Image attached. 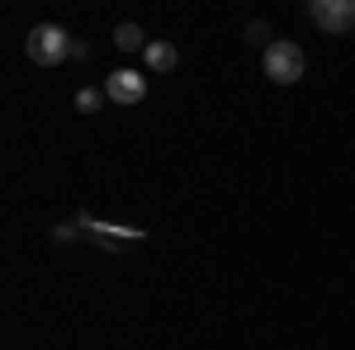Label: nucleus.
<instances>
[{
    "mask_svg": "<svg viewBox=\"0 0 355 350\" xmlns=\"http://www.w3.org/2000/svg\"><path fill=\"white\" fill-rule=\"evenodd\" d=\"M142 62H147V71H171V67L180 62V53H175L171 43H157V38H152L147 53H142Z\"/></svg>",
    "mask_w": 355,
    "mask_h": 350,
    "instance_id": "39448f33",
    "label": "nucleus"
},
{
    "mask_svg": "<svg viewBox=\"0 0 355 350\" xmlns=\"http://www.w3.org/2000/svg\"><path fill=\"white\" fill-rule=\"evenodd\" d=\"M114 43H119L123 53H147V43H152V38H147L137 24H119V28H114Z\"/></svg>",
    "mask_w": 355,
    "mask_h": 350,
    "instance_id": "423d86ee",
    "label": "nucleus"
},
{
    "mask_svg": "<svg viewBox=\"0 0 355 350\" xmlns=\"http://www.w3.org/2000/svg\"><path fill=\"white\" fill-rule=\"evenodd\" d=\"M105 100H110L105 90H81V95H76V109H81V114H95V109L105 105Z\"/></svg>",
    "mask_w": 355,
    "mask_h": 350,
    "instance_id": "0eeeda50",
    "label": "nucleus"
},
{
    "mask_svg": "<svg viewBox=\"0 0 355 350\" xmlns=\"http://www.w3.org/2000/svg\"><path fill=\"white\" fill-rule=\"evenodd\" d=\"M266 38H270V28L261 24V19H256V24H246V43H266ZM266 48H270V43H266Z\"/></svg>",
    "mask_w": 355,
    "mask_h": 350,
    "instance_id": "6e6552de",
    "label": "nucleus"
},
{
    "mask_svg": "<svg viewBox=\"0 0 355 350\" xmlns=\"http://www.w3.org/2000/svg\"><path fill=\"white\" fill-rule=\"evenodd\" d=\"M261 71H266L275 85H299L303 81V48H299V43H289V38L270 43L266 57H261Z\"/></svg>",
    "mask_w": 355,
    "mask_h": 350,
    "instance_id": "f03ea898",
    "label": "nucleus"
},
{
    "mask_svg": "<svg viewBox=\"0 0 355 350\" xmlns=\"http://www.w3.org/2000/svg\"><path fill=\"white\" fill-rule=\"evenodd\" d=\"M308 19L322 28V33H351L355 28V0H313L308 5Z\"/></svg>",
    "mask_w": 355,
    "mask_h": 350,
    "instance_id": "7ed1b4c3",
    "label": "nucleus"
},
{
    "mask_svg": "<svg viewBox=\"0 0 355 350\" xmlns=\"http://www.w3.org/2000/svg\"><path fill=\"white\" fill-rule=\"evenodd\" d=\"M71 33L67 28H57V24H33L28 28V38H24V53L33 67H57V62H67L71 57Z\"/></svg>",
    "mask_w": 355,
    "mask_h": 350,
    "instance_id": "f257e3e1",
    "label": "nucleus"
},
{
    "mask_svg": "<svg viewBox=\"0 0 355 350\" xmlns=\"http://www.w3.org/2000/svg\"><path fill=\"white\" fill-rule=\"evenodd\" d=\"M105 95H110L114 105H142L147 100V76L133 71V67H123V71H114L110 81H105Z\"/></svg>",
    "mask_w": 355,
    "mask_h": 350,
    "instance_id": "20e7f679",
    "label": "nucleus"
}]
</instances>
